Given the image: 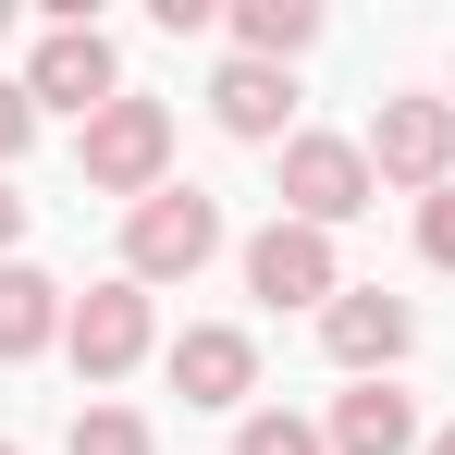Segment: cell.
<instances>
[{
	"instance_id": "cell-1",
	"label": "cell",
	"mask_w": 455,
	"mask_h": 455,
	"mask_svg": "<svg viewBox=\"0 0 455 455\" xmlns=\"http://www.w3.org/2000/svg\"><path fill=\"white\" fill-rule=\"evenodd\" d=\"M222 259V197H197V185H160L124 210V283H197Z\"/></svg>"
},
{
	"instance_id": "cell-2",
	"label": "cell",
	"mask_w": 455,
	"mask_h": 455,
	"mask_svg": "<svg viewBox=\"0 0 455 455\" xmlns=\"http://www.w3.org/2000/svg\"><path fill=\"white\" fill-rule=\"evenodd\" d=\"M75 172L99 197H160V172H172V111H160V99H111V111L75 136Z\"/></svg>"
},
{
	"instance_id": "cell-3",
	"label": "cell",
	"mask_w": 455,
	"mask_h": 455,
	"mask_svg": "<svg viewBox=\"0 0 455 455\" xmlns=\"http://www.w3.org/2000/svg\"><path fill=\"white\" fill-rule=\"evenodd\" d=\"M370 148L357 136H283V222H307V234H332V222H357L370 210Z\"/></svg>"
},
{
	"instance_id": "cell-4",
	"label": "cell",
	"mask_w": 455,
	"mask_h": 455,
	"mask_svg": "<svg viewBox=\"0 0 455 455\" xmlns=\"http://www.w3.org/2000/svg\"><path fill=\"white\" fill-rule=\"evenodd\" d=\"M370 172L443 197V185H455V99H381V111H370Z\"/></svg>"
},
{
	"instance_id": "cell-5",
	"label": "cell",
	"mask_w": 455,
	"mask_h": 455,
	"mask_svg": "<svg viewBox=\"0 0 455 455\" xmlns=\"http://www.w3.org/2000/svg\"><path fill=\"white\" fill-rule=\"evenodd\" d=\"M25 99H37V111H75V124H99V111L124 99L111 37H99V25H50V37H37V62H25Z\"/></svg>"
},
{
	"instance_id": "cell-6",
	"label": "cell",
	"mask_w": 455,
	"mask_h": 455,
	"mask_svg": "<svg viewBox=\"0 0 455 455\" xmlns=\"http://www.w3.org/2000/svg\"><path fill=\"white\" fill-rule=\"evenodd\" d=\"M246 296H271V307H332V296H345L332 234H307V222H259V234H246Z\"/></svg>"
},
{
	"instance_id": "cell-7",
	"label": "cell",
	"mask_w": 455,
	"mask_h": 455,
	"mask_svg": "<svg viewBox=\"0 0 455 455\" xmlns=\"http://www.w3.org/2000/svg\"><path fill=\"white\" fill-rule=\"evenodd\" d=\"M62 345H75L86 381H124L136 357H148V283H86L75 320H62Z\"/></svg>"
},
{
	"instance_id": "cell-8",
	"label": "cell",
	"mask_w": 455,
	"mask_h": 455,
	"mask_svg": "<svg viewBox=\"0 0 455 455\" xmlns=\"http://www.w3.org/2000/svg\"><path fill=\"white\" fill-rule=\"evenodd\" d=\"M320 345H332V370L381 381L406 345H419V320H406V296H381V283H345V296L320 307Z\"/></svg>"
},
{
	"instance_id": "cell-9",
	"label": "cell",
	"mask_w": 455,
	"mask_h": 455,
	"mask_svg": "<svg viewBox=\"0 0 455 455\" xmlns=\"http://www.w3.org/2000/svg\"><path fill=\"white\" fill-rule=\"evenodd\" d=\"M246 381H259V345H246L234 320H197V332L172 345V394H185V406H246Z\"/></svg>"
},
{
	"instance_id": "cell-10",
	"label": "cell",
	"mask_w": 455,
	"mask_h": 455,
	"mask_svg": "<svg viewBox=\"0 0 455 455\" xmlns=\"http://www.w3.org/2000/svg\"><path fill=\"white\" fill-rule=\"evenodd\" d=\"M320 443H332V455H406V443H419V406H406L394 381H357V394H332Z\"/></svg>"
},
{
	"instance_id": "cell-11",
	"label": "cell",
	"mask_w": 455,
	"mask_h": 455,
	"mask_svg": "<svg viewBox=\"0 0 455 455\" xmlns=\"http://www.w3.org/2000/svg\"><path fill=\"white\" fill-rule=\"evenodd\" d=\"M62 320H75V296H62L50 271L0 259V357H37V345H62Z\"/></svg>"
},
{
	"instance_id": "cell-12",
	"label": "cell",
	"mask_w": 455,
	"mask_h": 455,
	"mask_svg": "<svg viewBox=\"0 0 455 455\" xmlns=\"http://www.w3.org/2000/svg\"><path fill=\"white\" fill-rule=\"evenodd\" d=\"M210 111H222V136H283L296 86H283V62H246V50H234L222 86H210Z\"/></svg>"
},
{
	"instance_id": "cell-13",
	"label": "cell",
	"mask_w": 455,
	"mask_h": 455,
	"mask_svg": "<svg viewBox=\"0 0 455 455\" xmlns=\"http://www.w3.org/2000/svg\"><path fill=\"white\" fill-rule=\"evenodd\" d=\"M234 37H246V62H296L307 37H320V12H307V0H246Z\"/></svg>"
},
{
	"instance_id": "cell-14",
	"label": "cell",
	"mask_w": 455,
	"mask_h": 455,
	"mask_svg": "<svg viewBox=\"0 0 455 455\" xmlns=\"http://www.w3.org/2000/svg\"><path fill=\"white\" fill-rule=\"evenodd\" d=\"M75 455H148V419H136V406H86V419H75Z\"/></svg>"
},
{
	"instance_id": "cell-15",
	"label": "cell",
	"mask_w": 455,
	"mask_h": 455,
	"mask_svg": "<svg viewBox=\"0 0 455 455\" xmlns=\"http://www.w3.org/2000/svg\"><path fill=\"white\" fill-rule=\"evenodd\" d=\"M234 455H320V431H307L296 406H259V419L234 431Z\"/></svg>"
},
{
	"instance_id": "cell-16",
	"label": "cell",
	"mask_w": 455,
	"mask_h": 455,
	"mask_svg": "<svg viewBox=\"0 0 455 455\" xmlns=\"http://www.w3.org/2000/svg\"><path fill=\"white\" fill-rule=\"evenodd\" d=\"M419 259H431V271H455V185L419 210Z\"/></svg>"
},
{
	"instance_id": "cell-17",
	"label": "cell",
	"mask_w": 455,
	"mask_h": 455,
	"mask_svg": "<svg viewBox=\"0 0 455 455\" xmlns=\"http://www.w3.org/2000/svg\"><path fill=\"white\" fill-rule=\"evenodd\" d=\"M25 136H37V99H25V86H12V75H0V160H12V148H25Z\"/></svg>"
},
{
	"instance_id": "cell-18",
	"label": "cell",
	"mask_w": 455,
	"mask_h": 455,
	"mask_svg": "<svg viewBox=\"0 0 455 455\" xmlns=\"http://www.w3.org/2000/svg\"><path fill=\"white\" fill-rule=\"evenodd\" d=\"M12 234H25V197H12V185H0V259H12Z\"/></svg>"
},
{
	"instance_id": "cell-19",
	"label": "cell",
	"mask_w": 455,
	"mask_h": 455,
	"mask_svg": "<svg viewBox=\"0 0 455 455\" xmlns=\"http://www.w3.org/2000/svg\"><path fill=\"white\" fill-rule=\"evenodd\" d=\"M431 455H455V431H431Z\"/></svg>"
},
{
	"instance_id": "cell-20",
	"label": "cell",
	"mask_w": 455,
	"mask_h": 455,
	"mask_svg": "<svg viewBox=\"0 0 455 455\" xmlns=\"http://www.w3.org/2000/svg\"><path fill=\"white\" fill-rule=\"evenodd\" d=\"M0 455H12V443H0Z\"/></svg>"
}]
</instances>
